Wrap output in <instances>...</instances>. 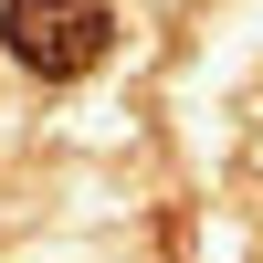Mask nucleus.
<instances>
[{"mask_svg":"<svg viewBox=\"0 0 263 263\" xmlns=\"http://www.w3.org/2000/svg\"><path fill=\"white\" fill-rule=\"evenodd\" d=\"M105 32H116L105 0H0V42H11V63L42 74V84L95 74V63H105Z\"/></svg>","mask_w":263,"mask_h":263,"instance_id":"1","label":"nucleus"}]
</instances>
